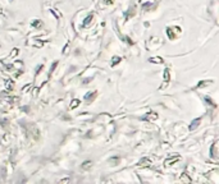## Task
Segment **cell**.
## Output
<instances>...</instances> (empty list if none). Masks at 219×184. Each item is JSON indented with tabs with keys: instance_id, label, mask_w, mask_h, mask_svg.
I'll return each instance as SVG.
<instances>
[{
	"instance_id": "17",
	"label": "cell",
	"mask_w": 219,
	"mask_h": 184,
	"mask_svg": "<svg viewBox=\"0 0 219 184\" xmlns=\"http://www.w3.org/2000/svg\"><path fill=\"white\" fill-rule=\"evenodd\" d=\"M179 180H181V182H191V179H190V176H189V178H187V176H186V175H185V174H183V176H182V178H181Z\"/></svg>"
},
{
	"instance_id": "7",
	"label": "cell",
	"mask_w": 219,
	"mask_h": 184,
	"mask_svg": "<svg viewBox=\"0 0 219 184\" xmlns=\"http://www.w3.org/2000/svg\"><path fill=\"white\" fill-rule=\"evenodd\" d=\"M200 123H201V118H197V119H193L192 120V123L190 124V127H189V129L190 130H195L197 127L200 125Z\"/></svg>"
},
{
	"instance_id": "18",
	"label": "cell",
	"mask_w": 219,
	"mask_h": 184,
	"mask_svg": "<svg viewBox=\"0 0 219 184\" xmlns=\"http://www.w3.org/2000/svg\"><path fill=\"white\" fill-rule=\"evenodd\" d=\"M109 162H114L113 165H115V162H119V157H113V159H110Z\"/></svg>"
},
{
	"instance_id": "2",
	"label": "cell",
	"mask_w": 219,
	"mask_h": 184,
	"mask_svg": "<svg viewBox=\"0 0 219 184\" xmlns=\"http://www.w3.org/2000/svg\"><path fill=\"white\" fill-rule=\"evenodd\" d=\"M178 160H181V156L179 155H172L164 161V164H165V166H169V165H173L174 162H177Z\"/></svg>"
},
{
	"instance_id": "4",
	"label": "cell",
	"mask_w": 219,
	"mask_h": 184,
	"mask_svg": "<svg viewBox=\"0 0 219 184\" xmlns=\"http://www.w3.org/2000/svg\"><path fill=\"white\" fill-rule=\"evenodd\" d=\"M142 119H144V120H147V122H155V120L158 119V114H156V113L150 111V113H147V114L144 116Z\"/></svg>"
},
{
	"instance_id": "12",
	"label": "cell",
	"mask_w": 219,
	"mask_h": 184,
	"mask_svg": "<svg viewBox=\"0 0 219 184\" xmlns=\"http://www.w3.org/2000/svg\"><path fill=\"white\" fill-rule=\"evenodd\" d=\"M150 63H154V64H163L164 60H163V58H160V56H154V58H150Z\"/></svg>"
},
{
	"instance_id": "16",
	"label": "cell",
	"mask_w": 219,
	"mask_h": 184,
	"mask_svg": "<svg viewBox=\"0 0 219 184\" xmlns=\"http://www.w3.org/2000/svg\"><path fill=\"white\" fill-rule=\"evenodd\" d=\"M80 105V100L78 98H76V100H73L72 101V104H70V109H74V107H77Z\"/></svg>"
},
{
	"instance_id": "9",
	"label": "cell",
	"mask_w": 219,
	"mask_h": 184,
	"mask_svg": "<svg viewBox=\"0 0 219 184\" xmlns=\"http://www.w3.org/2000/svg\"><path fill=\"white\" fill-rule=\"evenodd\" d=\"M169 79H170V76H169V69L167 68L164 70V85H163V87L164 86H167L168 83H169Z\"/></svg>"
},
{
	"instance_id": "15",
	"label": "cell",
	"mask_w": 219,
	"mask_h": 184,
	"mask_svg": "<svg viewBox=\"0 0 219 184\" xmlns=\"http://www.w3.org/2000/svg\"><path fill=\"white\" fill-rule=\"evenodd\" d=\"M135 13H136V10H135V7L132 5V7L130 8V13H128V15H126V18H127V19H128V18H131L132 15H135Z\"/></svg>"
},
{
	"instance_id": "8",
	"label": "cell",
	"mask_w": 219,
	"mask_h": 184,
	"mask_svg": "<svg viewBox=\"0 0 219 184\" xmlns=\"http://www.w3.org/2000/svg\"><path fill=\"white\" fill-rule=\"evenodd\" d=\"M4 88H5L7 91H12V90L14 88V82H13L12 79H7V81H5V85H4Z\"/></svg>"
},
{
	"instance_id": "1",
	"label": "cell",
	"mask_w": 219,
	"mask_h": 184,
	"mask_svg": "<svg viewBox=\"0 0 219 184\" xmlns=\"http://www.w3.org/2000/svg\"><path fill=\"white\" fill-rule=\"evenodd\" d=\"M179 33H181V28L179 27H168L167 28V36H168L169 40H174Z\"/></svg>"
},
{
	"instance_id": "5",
	"label": "cell",
	"mask_w": 219,
	"mask_h": 184,
	"mask_svg": "<svg viewBox=\"0 0 219 184\" xmlns=\"http://www.w3.org/2000/svg\"><path fill=\"white\" fill-rule=\"evenodd\" d=\"M95 98H96V92H95V91L89 92V93H86V95H85V101H86L87 104H91Z\"/></svg>"
},
{
	"instance_id": "11",
	"label": "cell",
	"mask_w": 219,
	"mask_h": 184,
	"mask_svg": "<svg viewBox=\"0 0 219 184\" xmlns=\"http://www.w3.org/2000/svg\"><path fill=\"white\" fill-rule=\"evenodd\" d=\"M91 166H92V161L87 160V161H83V162H82V165H81V169H82V170H89Z\"/></svg>"
},
{
	"instance_id": "13",
	"label": "cell",
	"mask_w": 219,
	"mask_h": 184,
	"mask_svg": "<svg viewBox=\"0 0 219 184\" xmlns=\"http://www.w3.org/2000/svg\"><path fill=\"white\" fill-rule=\"evenodd\" d=\"M120 60H122L120 56H113V59H111V67H115V64H119Z\"/></svg>"
},
{
	"instance_id": "10",
	"label": "cell",
	"mask_w": 219,
	"mask_h": 184,
	"mask_svg": "<svg viewBox=\"0 0 219 184\" xmlns=\"http://www.w3.org/2000/svg\"><path fill=\"white\" fill-rule=\"evenodd\" d=\"M211 83H213V81H211V79H210V81H201V82H199V83H197L196 88L206 87V86H209V85H211Z\"/></svg>"
},
{
	"instance_id": "20",
	"label": "cell",
	"mask_w": 219,
	"mask_h": 184,
	"mask_svg": "<svg viewBox=\"0 0 219 184\" xmlns=\"http://www.w3.org/2000/svg\"><path fill=\"white\" fill-rule=\"evenodd\" d=\"M103 3H104V4H106V5H110V4H113V3H114V0H103Z\"/></svg>"
},
{
	"instance_id": "3",
	"label": "cell",
	"mask_w": 219,
	"mask_h": 184,
	"mask_svg": "<svg viewBox=\"0 0 219 184\" xmlns=\"http://www.w3.org/2000/svg\"><path fill=\"white\" fill-rule=\"evenodd\" d=\"M137 166H139V167H150V166H151V160L147 159V157H144V159H141L139 161Z\"/></svg>"
},
{
	"instance_id": "14",
	"label": "cell",
	"mask_w": 219,
	"mask_h": 184,
	"mask_svg": "<svg viewBox=\"0 0 219 184\" xmlns=\"http://www.w3.org/2000/svg\"><path fill=\"white\" fill-rule=\"evenodd\" d=\"M94 18V15L92 14H90V15H87V18H85V20H83V27H86V26H89L90 23H91V19Z\"/></svg>"
},
{
	"instance_id": "19",
	"label": "cell",
	"mask_w": 219,
	"mask_h": 184,
	"mask_svg": "<svg viewBox=\"0 0 219 184\" xmlns=\"http://www.w3.org/2000/svg\"><path fill=\"white\" fill-rule=\"evenodd\" d=\"M32 26H33V27H40L41 22L40 20H35V22H32Z\"/></svg>"
},
{
	"instance_id": "6",
	"label": "cell",
	"mask_w": 219,
	"mask_h": 184,
	"mask_svg": "<svg viewBox=\"0 0 219 184\" xmlns=\"http://www.w3.org/2000/svg\"><path fill=\"white\" fill-rule=\"evenodd\" d=\"M217 147H218V142H214V145L211 146V150H210V156L213 159H218V151H217Z\"/></svg>"
}]
</instances>
